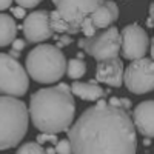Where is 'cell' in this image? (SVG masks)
Returning <instances> with one entry per match:
<instances>
[{"instance_id": "6", "label": "cell", "mask_w": 154, "mask_h": 154, "mask_svg": "<svg viewBox=\"0 0 154 154\" xmlns=\"http://www.w3.org/2000/svg\"><path fill=\"white\" fill-rule=\"evenodd\" d=\"M79 48H83L88 56L99 62L117 59L122 49L120 31L116 26H109L105 31L94 34L93 37H85L79 40Z\"/></svg>"}, {"instance_id": "14", "label": "cell", "mask_w": 154, "mask_h": 154, "mask_svg": "<svg viewBox=\"0 0 154 154\" xmlns=\"http://www.w3.org/2000/svg\"><path fill=\"white\" fill-rule=\"evenodd\" d=\"M71 93L86 102H99L105 96V89L93 82H79L74 80L71 83Z\"/></svg>"}, {"instance_id": "22", "label": "cell", "mask_w": 154, "mask_h": 154, "mask_svg": "<svg viewBox=\"0 0 154 154\" xmlns=\"http://www.w3.org/2000/svg\"><path fill=\"white\" fill-rule=\"evenodd\" d=\"M14 2L17 3V6H22L25 9H31V8H35L42 0H14Z\"/></svg>"}, {"instance_id": "13", "label": "cell", "mask_w": 154, "mask_h": 154, "mask_svg": "<svg viewBox=\"0 0 154 154\" xmlns=\"http://www.w3.org/2000/svg\"><path fill=\"white\" fill-rule=\"evenodd\" d=\"M89 19H91V22H93V25L96 28L106 29L114 22H117V19H119V6H117L116 2H112V0H105V3L102 6H99L93 14L89 16Z\"/></svg>"}, {"instance_id": "5", "label": "cell", "mask_w": 154, "mask_h": 154, "mask_svg": "<svg viewBox=\"0 0 154 154\" xmlns=\"http://www.w3.org/2000/svg\"><path fill=\"white\" fill-rule=\"evenodd\" d=\"M29 86V75L17 59L0 53V94L22 97Z\"/></svg>"}, {"instance_id": "19", "label": "cell", "mask_w": 154, "mask_h": 154, "mask_svg": "<svg viewBox=\"0 0 154 154\" xmlns=\"http://www.w3.org/2000/svg\"><path fill=\"white\" fill-rule=\"evenodd\" d=\"M56 152L57 154H72V146L69 139H62L56 143Z\"/></svg>"}, {"instance_id": "20", "label": "cell", "mask_w": 154, "mask_h": 154, "mask_svg": "<svg viewBox=\"0 0 154 154\" xmlns=\"http://www.w3.org/2000/svg\"><path fill=\"white\" fill-rule=\"evenodd\" d=\"M96 29H97V28L93 25L91 19L88 17V19H85V22L82 23V29H80V31H82V32L86 35V38H88V37H93V35L96 34Z\"/></svg>"}, {"instance_id": "3", "label": "cell", "mask_w": 154, "mask_h": 154, "mask_svg": "<svg viewBox=\"0 0 154 154\" xmlns=\"http://www.w3.org/2000/svg\"><path fill=\"white\" fill-rule=\"evenodd\" d=\"M66 57L56 45L40 43L26 56V72L38 83H56L66 74Z\"/></svg>"}, {"instance_id": "18", "label": "cell", "mask_w": 154, "mask_h": 154, "mask_svg": "<svg viewBox=\"0 0 154 154\" xmlns=\"http://www.w3.org/2000/svg\"><path fill=\"white\" fill-rule=\"evenodd\" d=\"M16 154H46V152H45V148L40 143L26 142V143H23L22 146H19Z\"/></svg>"}, {"instance_id": "30", "label": "cell", "mask_w": 154, "mask_h": 154, "mask_svg": "<svg viewBox=\"0 0 154 154\" xmlns=\"http://www.w3.org/2000/svg\"><path fill=\"white\" fill-rule=\"evenodd\" d=\"M45 152H46V154H56V148H51V146H49V148L45 149Z\"/></svg>"}, {"instance_id": "31", "label": "cell", "mask_w": 154, "mask_h": 154, "mask_svg": "<svg viewBox=\"0 0 154 154\" xmlns=\"http://www.w3.org/2000/svg\"><path fill=\"white\" fill-rule=\"evenodd\" d=\"M151 57L154 60V37H152V40H151Z\"/></svg>"}, {"instance_id": "4", "label": "cell", "mask_w": 154, "mask_h": 154, "mask_svg": "<svg viewBox=\"0 0 154 154\" xmlns=\"http://www.w3.org/2000/svg\"><path fill=\"white\" fill-rule=\"evenodd\" d=\"M29 123V111L25 102L0 96V151L17 146L26 136Z\"/></svg>"}, {"instance_id": "17", "label": "cell", "mask_w": 154, "mask_h": 154, "mask_svg": "<svg viewBox=\"0 0 154 154\" xmlns=\"http://www.w3.org/2000/svg\"><path fill=\"white\" fill-rule=\"evenodd\" d=\"M49 20H51V26H53L54 32H60V34H69L72 35V31L69 28V25L60 17V14L54 9L49 12Z\"/></svg>"}, {"instance_id": "11", "label": "cell", "mask_w": 154, "mask_h": 154, "mask_svg": "<svg viewBox=\"0 0 154 154\" xmlns=\"http://www.w3.org/2000/svg\"><path fill=\"white\" fill-rule=\"evenodd\" d=\"M123 62L117 59H111L105 62H99L96 68V79L112 88H119L123 83Z\"/></svg>"}, {"instance_id": "28", "label": "cell", "mask_w": 154, "mask_h": 154, "mask_svg": "<svg viewBox=\"0 0 154 154\" xmlns=\"http://www.w3.org/2000/svg\"><path fill=\"white\" fill-rule=\"evenodd\" d=\"M9 56H11V57H14V59H19V57H20V53H19V51L11 49V51H9Z\"/></svg>"}, {"instance_id": "21", "label": "cell", "mask_w": 154, "mask_h": 154, "mask_svg": "<svg viewBox=\"0 0 154 154\" xmlns=\"http://www.w3.org/2000/svg\"><path fill=\"white\" fill-rule=\"evenodd\" d=\"M45 142H53V143H57V136L56 134H51V133H42L37 136V143H45Z\"/></svg>"}, {"instance_id": "29", "label": "cell", "mask_w": 154, "mask_h": 154, "mask_svg": "<svg viewBox=\"0 0 154 154\" xmlns=\"http://www.w3.org/2000/svg\"><path fill=\"white\" fill-rule=\"evenodd\" d=\"M149 17H151V19L154 20V2H152V3L149 5Z\"/></svg>"}, {"instance_id": "27", "label": "cell", "mask_w": 154, "mask_h": 154, "mask_svg": "<svg viewBox=\"0 0 154 154\" xmlns=\"http://www.w3.org/2000/svg\"><path fill=\"white\" fill-rule=\"evenodd\" d=\"M120 102H122V108H123V109H130V108H131V100H130V99L120 97Z\"/></svg>"}, {"instance_id": "16", "label": "cell", "mask_w": 154, "mask_h": 154, "mask_svg": "<svg viewBox=\"0 0 154 154\" xmlns=\"http://www.w3.org/2000/svg\"><path fill=\"white\" fill-rule=\"evenodd\" d=\"M66 74H68V77H71L74 80L80 79V77H83L86 74V63L79 57L69 59L68 65H66Z\"/></svg>"}, {"instance_id": "8", "label": "cell", "mask_w": 154, "mask_h": 154, "mask_svg": "<svg viewBox=\"0 0 154 154\" xmlns=\"http://www.w3.org/2000/svg\"><path fill=\"white\" fill-rule=\"evenodd\" d=\"M123 82L133 94H146L154 89V60L137 59L133 60L123 74Z\"/></svg>"}, {"instance_id": "15", "label": "cell", "mask_w": 154, "mask_h": 154, "mask_svg": "<svg viewBox=\"0 0 154 154\" xmlns=\"http://www.w3.org/2000/svg\"><path fill=\"white\" fill-rule=\"evenodd\" d=\"M17 25L9 14L0 12V46H8L16 40Z\"/></svg>"}, {"instance_id": "12", "label": "cell", "mask_w": 154, "mask_h": 154, "mask_svg": "<svg viewBox=\"0 0 154 154\" xmlns=\"http://www.w3.org/2000/svg\"><path fill=\"white\" fill-rule=\"evenodd\" d=\"M133 123L136 131L148 139H154V100H145L134 108Z\"/></svg>"}, {"instance_id": "9", "label": "cell", "mask_w": 154, "mask_h": 154, "mask_svg": "<svg viewBox=\"0 0 154 154\" xmlns=\"http://www.w3.org/2000/svg\"><path fill=\"white\" fill-rule=\"evenodd\" d=\"M122 38V49L120 53L126 60H137L142 59L149 46V38L146 31L137 23H131L120 31Z\"/></svg>"}, {"instance_id": "2", "label": "cell", "mask_w": 154, "mask_h": 154, "mask_svg": "<svg viewBox=\"0 0 154 154\" xmlns=\"http://www.w3.org/2000/svg\"><path fill=\"white\" fill-rule=\"evenodd\" d=\"M29 116L32 125L42 133L57 134L72 126L75 102L71 86L60 83L57 86L42 88L31 96Z\"/></svg>"}, {"instance_id": "10", "label": "cell", "mask_w": 154, "mask_h": 154, "mask_svg": "<svg viewBox=\"0 0 154 154\" xmlns=\"http://www.w3.org/2000/svg\"><path fill=\"white\" fill-rule=\"evenodd\" d=\"M54 29L51 26L49 11L40 9L34 11L25 17L23 22V35L29 43H43L45 40L51 38Z\"/></svg>"}, {"instance_id": "7", "label": "cell", "mask_w": 154, "mask_h": 154, "mask_svg": "<svg viewBox=\"0 0 154 154\" xmlns=\"http://www.w3.org/2000/svg\"><path fill=\"white\" fill-rule=\"evenodd\" d=\"M53 3L60 17L69 25L72 34H77L85 19L103 5L105 0H53Z\"/></svg>"}, {"instance_id": "32", "label": "cell", "mask_w": 154, "mask_h": 154, "mask_svg": "<svg viewBox=\"0 0 154 154\" xmlns=\"http://www.w3.org/2000/svg\"><path fill=\"white\" fill-rule=\"evenodd\" d=\"M146 25H148V26H151V28H152V26H154V20H152V19L149 17V19H148V22H146Z\"/></svg>"}, {"instance_id": "25", "label": "cell", "mask_w": 154, "mask_h": 154, "mask_svg": "<svg viewBox=\"0 0 154 154\" xmlns=\"http://www.w3.org/2000/svg\"><path fill=\"white\" fill-rule=\"evenodd\" d=\"M11 11H12V14H14V17H17V19H25L26 17V14H25V8H22V6H16V8H12Z\"/></svg>"}, {"instance_id": "24", "label": "cell", "mask_w": 154, "mask_h": 154, "mask_svg": "<svg viewBox=\"0 0 154 154\" xmlns=\"http://www.w3.org/2000/svg\"><path fill=\"white\" fill-rule=\"evenodd\" d=\"M11 45H12V49H14V51H19V53H20V51L25 49V46H26V42L22 40V38H16V40L12 42Z\"/></svg>"}, {"instance_id": "26", "label": "cell", "mask_w": 154, "mask_h": 154, "mask_svg": "<svg viewBox=\"0 0 154 154\" xmlns=\"http://www.w3.org/2000/svg\"><path fill=\"white\" fill-rule=\"evenodd\" d=\"M12 2H14V0H0V11H5V9L11 8Z\"/></svg>"}, {"instance_id": "23", "label": "cell", "mask_w": 154, "mask_h": 154, "mask_svg": "<svg viewBox=\"0 0 154 154\" xmlns=\"http://www.w3.org/2000/svg\"><path fill=\"white\" fill-rule=\"evenodd\" d=\"M69 43H72V37L69 35V34H62L60 37H59V43L56 45L57 48H63L65 45H69Z\"/></svg>"}, {"instance_id": "1", "label": "cell", "mask_w": 154, "mask_h": 154, "mask_svg": "<svg viewBox=\"0 0 154 154\" xmlns=\"http://www.w3.org/2000/svg\"><path fill=\"white\" fill-rule=\"evenodd\" d=\"M72 154H136L137 136L126 109L100 100L68 131Z\"/></svg>"}]
</instances>
